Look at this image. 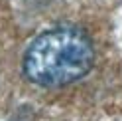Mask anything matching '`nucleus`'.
Wrapping results in <instances>:
<instances>
[{
  "label": "nucleus",
  "instance_id": "1",
  "mask_svg": "<svg viewBox=\"0 0 122 121\" xmlns=\"http://www.w3.org/2000/svg\"><path fill=\"white\" fill-rule=\"evenodd\" d=\"M95 62L93 42L75 26L45 30L28 46L22 62L24 75L36 85L61 87L87 75Z\"/></svg>",
  "mask_w": 122,
  "mask_h": 121
}]
</instances>
